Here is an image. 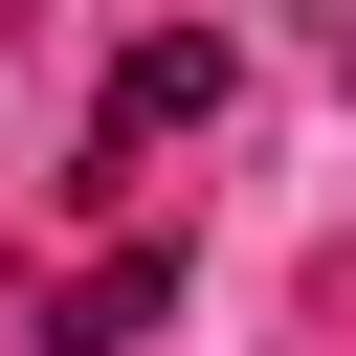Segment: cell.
Listing matches in <instances>:
<instances>
[{"instance_id":"1","label":"cell","mask_w":356,"mask_h":356,"mask_svg":"<svg viewBox=\"0 0 356 356\" xmlns=\"http://www.w3.org/2000/svg\"><path fill=\"white\" fill-rule=\"evenodd\" d=\"M222 111V44L200 22H156V44H111V89H89V134H67V200H156V156Z\"/></svg>"},{"instance_id":"3","label":"cell","mask_w":356,"mask_h":356,"mask_svg":"<svg viewBox=\"0 0 356 356\" xmlns=\"http://www.w3.org/2000/svg\"><path fill=\"white\" fill-rule=\"evenodd\" d=\"M312 67H334V89H356V0H312Z\"/></svg>"},{"instance_id":"2","label":"cell","mask_w":356,"mask_h":356,"mask_svg":"<svg viewBox=\"0 0 356 356\" xmlns=\"http://www.w3.org/2000/svg\"><path fill=\"white\" fill-rule=\"evenodd\" d=\"M156 312H178V245H111V267H67V289H44V356H134Z\"/></svg>"}]
</instances>
